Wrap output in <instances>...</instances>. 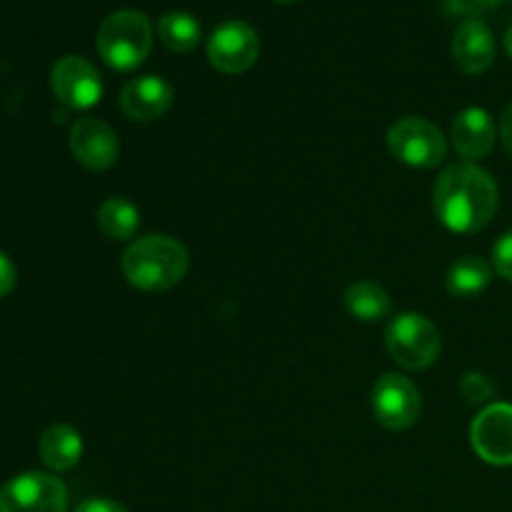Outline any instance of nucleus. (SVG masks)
<instances>
[{
  "mask_svg": "<svg viewBox=\"0 0 512 512\" xmlns=\"http://www.w3.org/2000/svg\"><path fill=\"white\" fill-rule=\"evenodd\" d=\"M498 185L475 163H453L440 173L433 190V208L453 233H478L498 213Z\"/></svg>",
  "mask_w": 512,
  "mask_h": 512,
  "instance_id": "f257e3e1",
  "label": "nucleus"
},
{
  "mask_svg": "<svg viewBox=\"0 0 512 512\" xmlns=\"http://www.w3.org/2000/svg\"><path fill=\"white\" fill-rule=\"evenodd\" d=\"M123 275L133 288L160 293L178 285L188 273V250L170 235H145L123 253Z\"/></svg>",
  "mask_w": 512,
  "mask_h": 512,
  "instance_id": "f03ea898",
  "label": "nucleus"
},
{
  "mask_svg": "<svg viewBox=\"0 0 512 512\" xmlns=\"http://www.w3.org/2000/svg\"><path fill=\"white\" fill-rule=\"evenodd\" d=\"M95 45L108 68L128 73L148 60L153 50V25L140 10H115L100 23Z\"/></svg>",
  "mask_w": 512,
  "mask_h": 512,
  "instance_id": "7ed1b4c3",
  "label": "nucleus"
},
{
  "mask_svg": "<svg viewBox=\"0 0 512 512\" xmlns=\"http://www.w3.org/2000/svg\"><path fill=\"white\" fill-rule=\"evenodd\" d=\"M390 358L405 370H425L438 360L443 340L440 330L420 313H400L385 333Z\"/></svg>",
  "mask_w": 512,
  "mask_h": 512,
  "instance_id": "20e7f679",
  "label": "nucleus"
},
{
  "mask_svg": "<svg viewBox=\"0 0 512 512\" xmlns=\"http://www.w3.org/2000/svg\"><path fill=\"white\" fill-rule=\"evenodd\" d=\"M388 148L400 163L413 168H435L448 153V143L438 125L415 115L393 123L388 130Z\"/></svg>",
  "mask_w": 512,
  "mask_h": 512,
  "instance_id": "39448f33",
  "label": "nucleus"
},
{
  "mask_svg": "<svg viewBox=\"0 0 512 512\" xmlns=\"http://www.w3.org/2000/svg\"><path fill=\"white\" fill-rule=\"evenodd\" d=\"M68 490L55 475L23 473L15 475L0 490V512H65Z\"/></svg>",
  "mask_w": 512,
  "mask_h": 512,
  "instance_id": "423d86ee",
  "label": "nucleus"
},
{
  "mask_svg": "<svg viewBox=\"0 0 512 512\" xmlns=\"http://www.w3.org/2000/svg\"><path fill=\"white\" fill-rule=\"evenodd\" d=\"M50 88L58 103L70 110H88L103 98V80L93 63L80 55H65L50 70Z\"/></svg>",
  "mask_w": 512,
  "mask_h": 512,
  "instance_id": "0eeeda50",
  "label": "nucleus"
},
{
  "mask_svg": "<svg viewBox=\"0 0 512 512\" xmlns=\"http://www.w3.org/2000/svg\"><path fill=\"white\" fill-rule=\"evenodd\" d=\"M260 58V38L243 20L218 25L208 40V60L225 75L245 73Z\"/></svg>",
  "mask_w": 512,
  "mask_h": 512,
  "instance_id": "6e6552de",
  "label": "nucleus"
},
{
  "mask_svg": "<svg viewBox=\"0 0 512 512\" xmlns=\"http://www.w3.org/2000/svg\"><path fill=\"white\" fill-rule=\"evenodd\" d=\"M420 410V393L408 378L398 373H388L378 378L373 388V413L383 428L388 430H405L418 423Z\"/></svg>",
  "mask_w": 512,
  "mask_h": 512,
  "instance_id": "1a4fd4ad",
  "label": "nucleus"
},
{
  "mask_svg": "<svg viewBox=\"0 0 512 512\" xmlns=\"http://www.w3.org/2000/svg\"><path fill=\"white\" fill-rule=\"evenodd\" d=\"M470 443L478 458L490 465H512V405H488L470 428Z\"/></svg>",
  "mask_w": 512,
  "mask_h": 512,
  "instance_id": "9d476101",
  "label": "nucleus"
},
{
  "mask_svg": "<svg viewBox=\"0 0 512 512\" xmlns=\"http://www.w3.org/2000/svg\"><path fill=\"white\" fill-rule=\"evenodd\" d=\"M70 153L83 168L108 170L120 155L115 130L100 118H80L70 128Z\"/></svg>",
  "mask_w": 512,
  "mask_h": 512,
  "instance_id": "9b49d317",
  "label": "nucleus"
},
{
  "mask_svg": "<svg viewBox=\"0 0 512 512\" xmlns=\"http://www.w3.org/2000/svg\"><path fill=\"white\" fill-rule=\"evenodd\" d=\"M170 105H173V88L160 75L133 78L130 83H125L123 93H120V110L138 123H153V120L163 118Z\"/></svg>",
  "mask_w": 512,
  "mask_h": 512,
  "instance_id": "f8f14e48",
  "label": "nucleus"
},
{
  "mask_svg": "<svg viewBox=\"0 0 512 512\" xmlns=\"http://www.w3.org/2000/svg\"><path fill=\"white\" fill-rule=\"evenodd\" d=\"M453 60L465 75H480L493 65L495 38L483 20L470 18L455 30Z\"/></svg>",
  "mask_w": 512,
  "mask_h": 512,
  "instance_id": "ddd939ff",
  "label": "nucleus"
},
{
  "mask_svg": "<svg viewBox=\"0 0 512 512\" xmlns=\"http://www.w3.org/2000/svg\"><path fill=\"white\" fill-rule=\"evenodd\" d=\"M450 138H453L455 150L468 163L485 158L495 145L493 115L483 108L463 110L450 128Z\"/></svg>",
  "mask_w": 512,
  "mask_h": 512,
  "instance_id": "4468645a",
  "label": "nucleus"
},
{
  "mask_svg": "<svg viewBox=\"0 0 512 512\" xmlns=\"http://www.w3.org/2000/svg\"><path fill=\"white\" fill-rule=\"evenodd\" d=\"M40 460L48 465L55 473H65V470L75 468L83 455V438L70 425H53L43 433L38 445Z\"/></svg>",
  "mask_w": 512,
  "mask_h": 512,
  "instance_id": "2eb2a0df",
  "label": "nucleus"
},
{
  "mask_svg": "<svg viewBox=\"0 0 512 512\" xmlns=\"http://www.w3.org/2000/svg\"><path fill=\"white\" fill-rule=\"evenodd\" d=\"M343 303L353 318L363 320V323H375V320L388 318L393 303L383 285L373 283V280H358L350 285L343 295Z\"/></svg>",
  "mask_w": 512,
  "mask_h": 512,
  "instance_id": "dca6fc26",
  "label": "nucleus"
},
{
  "mask_svg": "<svg viewBox=\"0 0 512 512\" xmlns=\"http://www.w3.org/2000/svg\"><path fill=\"white\" fill-rule=\"evenodd\" d=\"M493 280V268L485 263L478 255H463V258L455 260L448 270V293L455 298H475V295L485 293Z\"/></svg>",
  "mask_w": 512,
  "mask_h": 512,
  "instance_id": "f3484780",
  "label": "nucleus"
},
{
  "mask_svg": "<svg viewBox=\"0 0 512 512\" xmlns=\"http://www.w3.org/2000/svg\"><path fill=\"white\" fill-rule=\"evenodd\" d=\"M158 35L163 45L173 53H193L200 45L203 30L195 15L183 13V10H170L158 20Z\"/></svg>",
  "mask_w": 512,
  "mask_h": 512,
  "instance_id": "a211bd4d",
  "label": "nucleus"
},
{
  "mask_svg": "<svg viewBox=\"0 0 512 512\" xmlns=\"http://www.w3.org/2000/svg\"><path fill=\"white\" fill-rule=\"evenodd\" d=\"M140 225V210L125 198H108L98 208V228L110 240L133 238Z\"/></svg>",
  "mask_w": 512,
  "mask_h": 512,
  "instance_id": "6ab92c4d",
  "label": "nucleus"
},
{
  "mask_svg": "<svg viewBox=\"0 0 512 512\" xmlns=\"http://www.w3.org/2000/svg\"><path fill=\"white\" fill-rule=\"evenodd\" d=\"M460 393H463V398L470 405H483L495 395V385L490 383L488 375L468 373L463 378V383H460Z\"/></svg>",
  "mask_w": 512,
  "mask_h": 512,
  "instance_id": "aec40b11",
  "label": "nucleus"
},
{
  "mask_svg": "<svg viewBox=\"0 0 512 512\" xmlns=\"http://www.w3.org/2000/svg\"><path fill=\"white\" fill-rule=\"evenodd\" d=\"M493 268L500 278L512 283V230L493 245Z\"/></svg>",
  "mask_w": 512,
  "mask_h": 512,
  "instance_id": "412c9836",
  "label": "nucleus"
},
{
  "mask_svg": "<svg viewBox=\"0 0 512 512\" xmlns=\"http://www.w3.org/2000/svg\"><path fill=\"white\" fill-rule=\"evenodd\" d=\"M15 280H18V270H15L13 260L0 250V298H5L15 288Z\"/></svg>",
  "mask_w": 512,
  "mask_h": 512,
  "instance_id": "4be33fe9",
  "label": "nucleus"
},
{
  "mask_svg": "<svg viewBox=\"0 0 512 512\" xmlns=\"http://www.w3.org/2000/svg\"><path fill=\"white\" fill-rule=\"evenodd\" d=\"M73 512H128V510H125L120 503H115V500L93 498V500H85V503H80Z\"/></svg>",
  "mask_w": 512,
  "mask_h": 512,
  "instance_id": "5701e85b",
  "label": "nucleus"
},
{
  "mask_svg": "<svg viewBox=\"0 0 512 512\" xmlns=\"http://www.w3.org/2000/svg\"><path fill=\"white\" fill-rule=\"evenodd\" d=\"M500 140H503V148L505 153L512 158V105H508L500 118Z\"/></svg>",
  "mask_w": 512,
  "mask_h": 512,
  "instance_id": "b1692460",
  "label": "nucleus"
},
{
  "mask_svg": "<svg viewBox=\"0 0 512 512\" xmlns=\"http://www.w3.org/2000/svg\"><path fill=\"white\" fill-rule=\"evenodd\" d=\"M503 43H505V50H508V55L512 58V28L508 30V33H505V40H503Z\"/></svg>",
  "mask_w": 512,
  "mask_h": 512,
  "instance_id": "393cba45",
  "label": "nucleus"
},
{
  "mask_svg": "<svg viewBox=\"0 0 512 512\" xmlns=\"http://www.w3.org/2000/svg\"><path fill=\"white\" fill-rule=\"evenodd\" d=\"M273 3H283V5H288V3H295V0H273Z\"/></svg>",
  "mask_w": 512,
  "mask_h": 512,
  "instance_id": "a878e982",
  "label": "nucleus"
}]
</instances>
